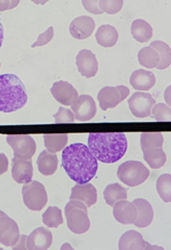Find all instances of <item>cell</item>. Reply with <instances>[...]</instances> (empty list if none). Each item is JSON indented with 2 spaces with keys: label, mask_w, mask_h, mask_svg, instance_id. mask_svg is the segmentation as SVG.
<instances>
[{
  "label": "cell",
  "mask_w": 171,
  "mask_h": 250,
  "mask_svg": "<svg viewBox=\"0 0 171 250\" xmlns=\"http://www.w3.org/2000/svg\"><path fill=\"white\" fill-rule=\"evenodd\" d=\"M0 67H1V65H0Z\"/></svg>",
  "instance_id": "obj_48"
},
{
  "label": "cell",
  "mask_w": 171,
  "mask_h": 250,
  "mask_svg": "<svg viewBox=\"0 0 171 250\" xmlns=\"http://www.w3.org/2000/svg\"><path fill=\"white\" fill-rule=\"evenodd\" d=\"M54 121L56 124L60 123H73L75 121V115L72 112V109L67 108L65 106H60L58 112L54 114Z\"/></svg>",
  "instance_id": "obj_35"
},
{
  "label": "cell",
  "mask_w": 171,
  "mask_h": 250,
  "mask_svg": "<svg viewBox=\"0 0 171 250\" xmlns=\"http://www.w3.org/2000/svg\"><path fill=\"white\" fill-rule=\"evenodd\" d=\"M20 238L19 226L7 215L0 217V243L5 246H13Z\"/></svg>",
  "instance_id": "obj_9"
},
{
  "label": "cell",
  "mask_w": 171,
  "mask_h": 250,
  "mask_svg": "<svg viewBox=\"0 0 171 250\" xmlns=\"http://www.w3.org/2000/svg\"><path fill=\"white\" fill-rule=\"evenodd\" d=\"M62 167L76 184L83 185L95 177L98 171V160L86 145L75 143L64 148Z\"/></svg>",
  "instance_id": "obj_1"
},
{
  "label": "cell",
  "mask_w": 171,
  "mask_h": 250,
  "mask_svg": "<svg viewBox=\"0 0 171 250\" xmlns=\"http://www.w3.org/2000/svg\"><path fill=\"white\" fill-rule=\"evenodd\" d=\"M13 250H26L27 249V236L20 234V238L17 243L12 246Z\"/></svg>",
  "instance_id": "obj_39"
},
{
  "label": "cell",
  "mask_w": 171,
  "mask_h": 250,
  "mask_svg": "<svg viewBox=\"0 0 171 250\" xmlns=\"http://www.w3.org/2000/svg\"><path fill=\"white\" fill-rule=\"evenodd\" d=\"M82 4L85 7V10L91 14H95V15L103 14V12L101 11L99 6V0H83Z\"/></svg>",
  "instance_id": "obj_37"
},
{
  "label": "cell",
  "mask_w": 171,
  "mask_h": 250,
  "mask_svg": "<svg viewBox=\"0 0 171 250\" xmlns=\"http://www.w3.org/2000/svg\"><path fill=\"white\" fill-rule=\"evenodd\" d=\"M170 90H171V88L168 87L167 90L165 91V94H164V97H165V100L167 103V105H170V101H171V99H170Z\"/></svg>",
  "instance_id": "obj_42"
},
{
  "label": "cell",
  "mask_w": 171,
  "mask_h": 250,
  "mask_svg": "<svg viewBox=\"0 0 171 250\" xmlns=\"http://www.w3.org/2000/svg\"><path fill=\"white\" fill-rule=\"evenodd\" d=\"M80 200L82 201L87 208L96 205L98 200V193L97 189L91 184H77L73 187L69 200Z\"/></svg>",
  "instance_id": "obj_17"
},
{
  "label": "cell",
  "mask_w": 171,
  "mask_h": 250,
  "mask_svg": "<svg viewBox=\"0 0 171 250\" xmlns=\"http://www.w3.org/2000/svg\"><path fill=\"white\" fill-rule=\"evenodd\" d=\"M147 242L136 230H128L120 239V250H145Z\"/></svg>",
  "instance_id": "obj_20"
},
{
  "label": "cell",
  "mask_w": 171,
  "mask_h": 250,
  "mask_svg": "<svg viewBox=\"0 0 171 250\" xmlns=\"http://www.w3.org/2000/svg\"><path fill=\"white\" fill-rule=\"evenodd\" d=\"M52 232L46 228H37L27 236V249L47 250L52 245Z\"/></svg>",
  "instance_id": "obj_16"
},
{
  "label": "cell",
  "mask_w": 171,
  "mask_h": 250,
  "mask_svg": "<svg viewBox=\"0 0 171 250\" xmlns=\"http://www.w3.org/2000/svg\"><path fill=\"white\" fill-rule=\"evenodd\" d=\"M151 47L157 51L160 56V62L157 68L160 70H164L168 68L171 62V51L169 45L162 41H154L151 44Z\"/></svg>",
  "instance_id": "obj_29"
},
{
  "label": "cell",
  "mask_w": 171,
  "mask_h": 250,
  "mask_svg": "<svg viewBox=\"0 0 171 250\" xmlns=\"http://www.w3.org/2000/svg\"><path fill=\"white\" fill-rule=\"evenodd\" d=\"M4 215H6L5 213H3L2 210H0V217H2V216H4Z\"/></svg>",
  "instance_id": "obj_46"
},
{
  "label": "cell",
  "mask_w": 171,
  "mask_h": 250,
  "mask_svg": "<svg viewBox=\"0 0 171 250\" xmlns=\"http://www.w3.org/2000/svg\"><path fill=\"white\" fill-rule=\"evenodd\" d=\"M9 168V160L4 153H0V175L5 173Z\"/></svg>",
  "instance_id": "obj_40"
},
{
  "label": "cell",
  "mask_w": 171,
  "mask_h": 250,
  "mask_svg": "<svg viewBox=\"0 0 171 250\" xmlns=\"http://www.w3.org/2000/svg\"><path fill=\"white\" fill-rule=\"evenodd\" d=\"M131 113L137 118H146L151 116L152 108L155 104V100L149 93L136 92L128 101Z\"/></svg>",
  "instance_id": "obj_7"
},
{
  "label": "cell",
  "mask_w": 171,
  "mask_h": 250,
  "mask_svg": "<svg viewBox=\"0 0 171 250\" xmlns=\"http://www.w3.org/2000/svg\"><path fill=\"white\" fill-rule=\"evenodd\" d=\"M67 216L68 228L74 233L81 234L86 232L90 228V220L88 218L87 212L81 208H72L69 209Z\"/></svg>",
  "instance_id": "obj_10"
},
{
  "label": "cell",
  "mask_w": 171,
  "mask_h": 250,
  "mask_svg": "<svg viewBox=\"0 0 171 250\" xmlns=\"http://www.w3.org/2000/svg\"><path fill=\"white\" fill-rule=\"evenodd\" d=\"M142 150L152 149V148L162 147L164 143V138L161 132H143L140 138Z\"/></svg>",
  "instance_id": "obj_31"
},
{
  "label": "cell",
  "mask_w": 171,
  "mask_h": 250,
  "mask_svg": "<svg viewBox=\"0 0 171 250\" xmlns=\"http://www.w3.org/2000/svg\"><path fill=\"white\" fill-rule=\"evenodd\" d=\"M133 203L138 210V216L134 224L140 229L147 228L153 222L154 219V209L152 205L143 198H137L133 201Z\"/></svg>",
  "instance_id": "obj_18"
},
{
  "label": "cell",
  "mask_w": 171,
  "mask_h": 250,
  "mask_svg": "<svg viewBox=\"0 0 171 250\" xmlns=\"http://www.w3.org/2000/svg\"><path fill=\"white\" fill-rule=\"evenodd\" d=\"M96 39L101 46L112 47L119 40V33L114 26L104 24L97 30Z\"/></svg>",
  "instance_id": "obj_23"
},
{
  "label": "cell",
  "mask_w": 171,
  "mask_h": 250,
  "mask_svg": "<svg viewBox=\"0 0 171 250\" xmlns=\"http://www.w3.org/2000/svg\"><path fill=\"white\" fill-rule=\"evenodd\" d=\"M138 61L140 65L149 69L157 68L160 62V56L151 46L144 47L138 52Z\"/></svg>",
  "instance_id": "obj_28"
},
{
  "label": "cell",
  "mask_w": 171,
  "mask_h": 250,
  "mask_svg": "<svg viewBox=\"0 0 171 250\" xmlns=\"http://www.w3.org/2000/svg\"><path fill=\"white\" fill-rule=\"evenodd\" d=\"M128 198V190L120 184H111L105 188L104 199L108 206L113 207L114 203Z\"/></svg>",
  "instance_id": "obj_25"
},
{
  "label": "cell",
  "mask_w": 171,
  "mask_h": 250,
  "mask_svg": "<svg viewBox=\"0 0 171 250\" xmlns=\"http://www.w3.org/2000/svg\"><path fill=\"white\" fill-rule=\"evenodd\" d=\"M6 142L14 150V158L29 160L33 158L36 150L35 141L27 135L7 136Z\"/></svg>",
  "instance_id": "obj_6"
},
{
  "label": "cell",
  "mask_w": 171,
  "mask_h": 250,
  "mask_svg": "<svg viewBox=\"0 0 171 250\" xmlns=\"http://www.w3.org/2000/svg\"><path fill=\"white\" fill-rule=\"evenodd\" d=\"M26 103V89L20 78L14 74L0 75V112H16Z\"/></svg>",
  "instance_id": "obj_3"
},
{
  "label": "cell",
  "mask_w": 171,
  "mask_h": 250,
  "mask_svg": "<svg viewBox=\"0 0 171 250\" xmlns=\"http://www.w3.org/2000/svg\"><path fill=\"white\" fill-rule=\"evenodd\" d=\"M38 171L45 176H50L55 173L58 167V159L56 153L44 150L40 153L36 161Z\"/></svg>",
  "instance_id": "obj_22"
},
{
  "label": "cell",
  "mask_w": 171,
  "mask_h": 250,
  "mask_svg": "<svg viewBox=\"0 0 171 250\" xmlns=\"http://www.w3.org/2000/svg\"><path fill=\"white\" fill-rule=\"evenodd\" d=\"M118 176L127 186L137 187L143 184L150 176V170L141 162L128 161L119 167Z\"/></svg>",
  "instance_id": "obj_4"
},
{
  "label": "cell",
  "mask_w": 171,
  "mask_h": 250,
  "mask_svg": "<svg viewBox=\"0 0 171 250\" xmlns=\"http://www.w3.org/2000/svg\"><path fill=\"white\" fill-rule=\"evenodd\" d=\"M34 167L31 159L14 158L12 161V176L18 184L25 185L33 181Z\"/></svg>",
  "instance_id": "obj_11"
},
{
  "label": "cell",
  "mask_w": 171,
  "mask_h": 250,
  "mask_svg": "<svg viewBox=\"0 0 171 250\" xmlns=\"http://www.w3.org/2000/svg\"><path fill=\"white\" fill-rule=\"evenodd\" d=\"M51 93L53 97L64 105H72L79 97L77 90L73 85L64 81L54 83L51 88Z\"/></svg>",
  "instance_id": "obj_13"
},
{
  "label": "cell",
  "mask_w": 171,
  "mask_h": 250,
  "mask_svg": "<svg viewBox=\"0 0 171 250\" xmlns=\"http://www.w3.org/2000/svg\"><path fill=\"white\" fill-rule=\"evenodd\" d=\"M75 119L80 122H87L91 120L97 113V105L95 100L89 95H81L71 105Z\"/></svg>",
  "instance_id": "obj_8"
},
{
  "label": "cell",
  "mask_w": 171,
  "mask_h": 250,
  "mask_svg": "<svg viewBox=\"0 0 171 250\" xmlns=\"http://www.w3.org/2000/svg\"><path fill=\"white\" fill-rule=\"evenodd\" d=\"M152 114L154 117L155 121L164 122L171 120V109L170 106L165 104H154L152 108Z\"/></svg>",
  "instance_id": "obj_33"
},
{
  "label": "cell",
  "mask_w": 171,
  "mask_h": 250,
  "mask_svg": "<svg viewBox=\"0 0 171 250\" xmlns=\"http://www.w3.org/2000/svg\"><path fill=\"white\" fill-rule=\"evenodd\" d=\"M68 135L67 134H55V135H45L44 142L47 150L52 153H56L60 150H64V148L68 143Z\"/></svg>",
  "instance_id": "obj_27"
},
{
  "label": "cell",
  "mask_w": 171,
  "mask_h": 250,
  "mask_svg": "<svg viewBox=\"0 0 171 250\" xmlns=\"http://www.w3.org/2000/svg\"><path fill=\"white\" fill-rule=\"evenodd\" d=\"M19 3V0H0V12L12 10Z\"/></svg>",
  "instance_id": "obj_38"
},
{
  "label": "cell",
  "mask_w": 171,
  "mask_h": 250,
  "mask_svg": "<svg viewBox=\"0 0 171 250\" xmlns=\"http://www.w3.org/2000/svg\"><path fill=\"white\" fill-rule=\"evenodd\" d=\"M96 27L95 20L88 16H80L74 19L69 25V34L77 40H84L91 36Z\"/></svg>",
  "instance_id": "obj_15"
},
{
  "label": "cell",
  "mask_w": 171,
  "mask_h": 250,
  "mask_svg": "<svg viewBox=\"0 0 171 250\" xmlns=\"http://www.w3.org/2000/svg\"><path fill=\"white\" fill-rule=\"evenodd\" d=\"M98 100L101 108L106 111L113 108L121 103V97L119 89L116 87H105L98 94Z\"/></svg>",
  "instance_id": "obj_21"
},
{
  "label": "cell",
  "mask_w": 171,
  "mask_h": 250,
  "mask_svg": "<svg viewBox=\"0 0 171 250\" xmlns=\"http://www.w3.org/2000/svg\"><path fill=\"white\" fill-rule=\"evenodd\" d=\"M76 65L81 75L86 78L93 77L99 69L98 60L95 54L88 49H82L76 58Z\"/></svg>",
  "instance_id": "obj_14"
},
{
  "label": "cell",
  "mask_w": 171,
  "mask_h": 250,
  "mask_svg": "<svg viewBox=\"0 0 171 250\" xmlns=\"http://www.w3.org/2000/svg\"><path fill=\"white\" fill-rule=\"evenodd\" d=\"M119 89L120 93V97H121V101L126 99L128 97V95L130 94V90L128 87H126V85H118L116 87Z\"/></svg>",
  "instance_id": "obj_41"
},
{
  "label": "cell",
  "mask_w": 171,
  "mask_h": 250,
  "mask_svg": "<svg viewBox=\"0 0 171 250\" xmlns=\"http://www.w3.org/2000/svg\"><path fill=\"white\" fill-rule=\"evenodd\" d=\"M130 83L137 91H149L155 83L154 74L146 70H136L130 77Z\"/></svg>",
  "instance_id": "obj_19"
},
{
  "label": "cell",
  "mask_w": 171,
  "mask_h": 250,
  "mask_svg": "<svg viewBox=\"0 0 171 250\" xmlns=\"http://www.w3.org/2000/svg\"><path fill=\"white\" fill-rule=\"evenodd\" d=\"M43 222L48 228L57 229L59 225L64 223L60 208L57 207H49L43 214Z\"/></svg>",
  "instance_id": "obj_30"
},
{
  "label": "cell",
  "mask_w": 171,
  "mask_h": 250,
  "mask_svg": "<svg viewBox=\"0 0 171 250\" xmlns=\"http://www.w3.org/2000/svg\"><path fill=\"white\" fill-rule=\"evenodd\" d=\"M123 5L122 0H99V6L103 13L114 15L119 13Z\"/></svg>",
  "instance_id": "obj_34"
},
{
  "label": "cell",
  "mask_w": 171,
  "mask_h": 250,
  "mask_svg": "<svg viewBox=\"0 0 171 250\" xmlns=\"http://www.w3.org/2000/svg\"><path fill=\"white\" fill-rule=\"evenodd\" d=\"M158 194L164 202L169 203L171 201V176L170 174H162L157 181Z\"/></svg>",
  "instance_id": "obj_32"
},
{
  "label": "cell",
  "mask_w": 171,
  "mask_h": 250,
  "mask_svg": "<svg viewBox=\"0 0 171 250\" xmlns=\"http://www.w3.org/2000/svg\"><path fill=\"white\" fill-rule=\"evenodd\" d=\"M3 42V26H2V23L0 21V47H1Z\"/></svg>",
  "instance_id": "obj_43"
},
{
  "label": "cell",
  "mask_w": 171,
  "mask_h": 250,
  "mask_svg": "<svg viewBox=\"0 0 171 250\" xmlns=\"http://www.w3.org/2000/svg\"><path fill=\"white\" fill-rule=\"evenodd\" d=\"M53 36H54V28L52 26H50L48 29L45 31V33H43V34H41L40 36H38L36 42L34 43L31 47H33V48H35V47H40V46L47 45L52 40Z\"/></svg>",
  "instance_id": "obj_36"
},
{
  "label": "cell",
  "mask_w": 171,
  "mask_h": 250,
  "mask_svg": "<svg viewBox=\"0 0 171 250\" xmlns=\"http://www.w3.org/2000/svg\"><path fill=\"white\" fill-rule=\"evenodd\" d=\"M87 147L97 160L112 164L127 152V137L123 132H93L88 136Z\"/></svg>",
  "instance_id": "obj_2"
},
{
  "label": "cell",
  "mask_w": 171,
  "mask_h": 250,
  "mask_svg": "<svg viewBox=\"0 0 171 250\" xmlns=\"http://www.w3.org/2000/svg\"><path fill=\"white\" fill-rule=\"evenodd\" d=\"M113 216L115 220L121 224H134L138 216V210L133 202L120 200L113 206Z\"/></svg>",
  "instance_id": "obj_12"
},
{
  "label": "cell",
  "mask_w": 171,
  "mask_h": 250,
  "mask_svg": "<svg viewBox=\"0 0 171 250\" xmlns=\"http://www.w3.org/2000/svg\"><path fill=\"white\" fill-rule=\"evenodd\" d=\"M65 249H69V250H72L73 249V247L69 245V244H68V243H66V244H64L61 246V250H65Z\"/></svg>",
  "instance_id": "obj_45"
},
{
  "label": "cell",
  "mask_w": 171,
  "mask_h": 250,
  "mask_svg": "<svg viewBox=\"0 0 171 250\" xmlns=\"http://www.w3.org/2000/svg\"><path fill=\"white\" fill-rule=\"evenodd\" d=\"M131 34L136 41L145 43L150 41V39L153 37V28L150 25V23L141 19H137L132 23Z\"/></svg>",
  "instance_id": "obj_24"
},
{
  "label": "cell",
  "mask_w": 171,
  "mask_h": 250,
  "mask_svg": "<svg viewBox=\"0 0 171 250\" xmlns=\"http://www.w3.org/2000/svg\"><path fill=\"white\" fill-rule=\"evenodd\" d=\"M145 249H150V250H152V249H154V250H163V247H159V246H152V245H150L149 243H147V244H146Z\"/></svg>",
  "instance_id": "obj_44"
},
{
  "label": "cell",
  "mask_w": 171,
  "mask_h": 250,
  "mask_svg": "<svg viewBox=\"0 0 171 250\" xmlns=\"http://www.w3.org/2000/svg\"><path fill=\"white\" fill-rule=\"evenodd\" d=\"M23 202L30 209L38 212L48 201V195L43 184L37 181H31L28 184L23 185L22 188Z\"/></svg>",
  "instance_id": "obj_5"
},
{
  "label": "cell",
  "mask_w": 171,
  "mask_h": 250,
  "mask_svg": "<svg viewBox=\"0 0 171 250\" xmlns=\"http://www.w3.org/2000/svg\"><path fill=\"white\" fill-rule=\"evenodd\" d=\"M0 250H2V248H0Z\"/></svg>",
  "instance_id": "obj_47"
},
{
  "label": "cell",
  "mask_w": 171,
  "mask_h": 250,
  "mask_svg": "<svg viewBox=\"0 0 171 250\" xmlns=\"http://www.w3.org/2000/svg\"><path fill=\"white\" fill-rule=\"evenodd\" d=\"M143 158L153 169H160L165 165L167 161L166 153L162 149V147L143 150Z\"/></svg>",
  "instance_id": "obj_26"
}]
</instances>
